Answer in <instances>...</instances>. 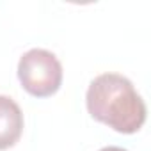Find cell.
<instances>
[{
	"label": "cell",
	"instance_id": "6da1fadb",
	"mask_svg": "<svg viewBox=\"0 0 151 151\" xmlns=\"http://www.w3.org/2000/svg\"><path fill=\"white\" fill-rule=\"evenodd\" d=\"M89 116L117 133H137L147 116L142 96L132 80L119 73H101L91 80L86 93Z\"/></svg>",
	"mask_w": 151,
	"mask_h": 151
},
{
	"label": "cell",
	"instance_id": "3957f363",
	"mask_svg": "<svg viewBox=\"0 0 151 151\" xmlns=\"http://www.w3.org/2000/svg\"><path fill=\"white\" fill-rule=\"evenodd\" d=\"M23 132V112L20 105L9 98L0 94V151L13 147Z\"/></svg>",
	"mask_w": 151,
	"mask_h": 151
},
{
	"label": "cell",
	"instance_id": "277c9868",
	"mask_svg": "<svg viewBox=\"0 0 151 151\" xmlns=\"http://www.w3.org/2000/svg\"><path fill=\"white\" fill-rule=\"evenodd\" d=\"M100 151H128V149H123L119 146H107V147H101Z\"/></svg>",
	"mask_w": 151,
	"mask_h": 151
},
{
	"label": "cell",
	"instance_id": "7a4b0ae2",
	"mask_svg": "<svg viewBox=\"0 0 151 151\" xmlns=\"http://www.w3.org/2000/svg\"><path fill=\"white\" fill-rule=\"evenodd\" d=\"M18 80L30 96L48 98L62 86V66L52 52L32 48L20 57Z\"/></svg>",
	"mask_w": 151,
	"mask_h": 151
}]
</instances>
